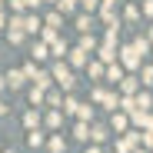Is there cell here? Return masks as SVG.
I'll list each match as a JSON object with an SVG mask.
<instances>
[{
    "mask_svg": "<svg viewBox=\"0 0 153 153\" xmlns=\"http://www.w3.org/2000/svg\"><path fill=\"white\" fill-rule=\"evenodd\" d=\"M60 123H63V117H60V110H53V113L47 117V126H60Z\"/></svg>",
    "mask_w": 153,
    "mask_h": 153,
    "instance_id": "cb8c5ba5",
    "label": "cell"
},
{
    "mask_svg": "<svg viewBox=\"0 0 153 153\" xmlns=\"http://www.w3.org/2000/svg\"><path fill=\"white\" fill-rule=\"evenodd\" d=\"M0 7H4V4H0Z\"/></svg>",
    "mask_w": 153,
    "mask_h": 153,
    "instance_id": "7dc6e473",
    "label": "cell"
},
{
    "mask_svg": "<svg viewBox=\"0 0 153 153\" xmlns=\"http://www.w3.org/2000/svg\"><path fill=\"white\" fill-rule=\"evenodd\" d=\"M50 150L60 153V150H63V140H60V137H53V140H50Z\"/></svg>",
    "mask_w": 153,
    "mask_h": 153,
    "instance_id": "8d00e7d4",
    "label": "cell"
},
{
    "mask_svg": "<svg viewBox=\"0 0 153 153\" xmlns=\"http://www.w3.org/2000/svg\"><path fill=\"white\" fill-rule=\"evenodd\" d=\"M67 57H70V63H73V67H87V63H90V57L83 53V50H80V47H76V50H70V53H67Z\"/></svg>",
    "mask_w": 153,
    "mask_h": 153,
    "instance_id": "ba28073f",
    "label": "cell"
},
{
    "mask_svg": "<svg viewBox=\"0 0 153 153\" xmlns=\"http://www.w3.org/2000/svg\"><path fill=\"white\" fill-rule=\"evenodd\" d=\"M7 153H13V150H7Z\"/></svg>",
    "mask_w": 153,
    "mask_h": 153,
    "instance_id": "bcb514c9",
    "label": "cell"
},
{
    "mask_svg": "<svg viewBox=\"0 0 153 153\" xmlns=\"http://www.w3.org/2000/svg\"><path fill=\"white\" fill-rule=\"evenodd\" d=\"M80 4H83V10H90V13L100 10V0H80Z\"/></svg>",
    "mask_w": 153,
    "mask_h": 153,
    "instance_id": "1f68e13d",
    "label": "cell"
},
{
    "mask_svg": "<svg viewBox=\"0 0 153 153\" xmlns=\"http://www.w3.org/2000/svg\"><path fill=\"white\" fill-rule=\"evenodd\" d=\"M73 137H76V140H90V126H87V123H76V126H73Z\"/></svg>",
    "mask_w": 153,
    "mask_h": 153,
    "instance_id": "2e32d148",
    "label": "cell"
},
{
    "mask_svg": "<svg viewBox=\"0 0 153 153\" xmlns=\"http://www.w3.org/2000/svg\"><path fill=\"white\" fill-rule=\"evenodd\" d=\"M76 30H80V33L90 30V17H87V13H83V17H76Z\"/></svg>",
    "mask_w": 153,
    "mask_h": 153,
    "instance_id": "603a6c76",
    "label": "cell"
},
{
    "mask_svg": "<svg viewBox=\"0 0 153 153\" xmlns=\"http://www.w3.org/2000/svg\"><path fill=\"white\" fill-rule=\"evenodd\" d=\"M130 120H133L137 126H143V130H153V113H150V110H137Z\"/></svg>",
    "mask_w": 153,
    "mask_h": 153,
    "instance_id": "277c9868",
    "label": "cell"
},
{
    "mask_svg": "<svg viewBox=\"0 0 153 153\" xmlns=\"http://www.w3.org/2000/svg\"><path fill=\"white\" fill-rule=\"evenodd\" d=\"M103 80L120 83V80H123V67H120V63H110V67H107V73H103Z\"/></svg>",
    "mask_w": 153,
    "mask_h": 153,
    "instance_id": "8992f818",
    "label": "cell"
},
{
    "mask_svg": "<svg viewBox=\"0 0 153 153\" xmlns=\"http://www.w3.org/2000/svg\"><path fill=\"white\" fill-rule=\"evenodd\" d=\"M123 17L130 20V23H133V20H140V7H137V4H130V7L123 10Z\"/></svg>",
    "mask_w": 153,
    "mask_h": 153,
    "instance_id": "ffe728a7",
    "label": "cell"
},
{
    "mask_svg": "<svg viewBox=\"0 0 153 153\" xmlns=\"http://www.w3.org/2000/svg\"><path fill=\"white\" fill-rule=\"evenodd\" d=\"M30 103H43V90H37V87L30 90Z\"/></svg>",
    "mask_w": 153,
    "mask_h": 153,
    "instance_id": "e575fe53",
    "label": "cell"
},
{
    "mask_svg": "<svg viewBox=\"0 0 153 153\" xmlns=\"http://www.w3.org/2000/svg\"><path fill=\"white\" fill-rule=\"evenodd\" d=\"M107 137H110V130H107V126H90V140H93V146H100Z\"/></svg>",
    "mask_w": 153,
    "mask_h": 153,
    "instance_id": "9c48e42d",
    "label": "cell"
},
{
    "mask_svg": "<svg viewBox=\"0 0 153 153\" xmlns=\"http://www.w3.org/2000/svg\"><path fill=\"white\" fill-rule=\"evenodd\" d=\"M23 80H27V76H23V70H10V73H7V80H4V83H10V87L17 90V87H20Z\"/></svg>",
    "mask_w": 153,
    "mask_h": 153,
    "instance_id": "7c38bea8",
    "label": "cell"
},
{
    "mask_svg": "<svg viewBox=\"0 0 153 153\" xmlns=\"http://www.w3.org/2000/svg\"><path fill=\"white\" fill-rule=\"evenodd\" d=\"M23 7H40V0H23Z\"/></svg>",
    "mask_w": 153,
    "mask_h": 153,
    "instance_id": "ab89813d",
    "label": "cell"
},
{
    "mask_svg": "<svg viewBox=\"0 0 153 153\" xmlns=\"http://www.w3.org/2000/svg\"><path fill=\"white\" fill-rule=\"evenodd\" d=\"M23 123H27V126H30V130H33V126H37V123H40V117H37V113H33V110H30V113H27V117H23Z\"/></svg>",
    "mask_w": 153,
    "mask_h": 153,
    "instance_id": "83f0119b",
    "label": "cell"
},
{
    "mask_svg": "<svg viewBox=\"0 0 153 153\" xmlns=\"http://www.w3.org/2000/svg\"><path fill=\"white\" fill-rule=\"evenodd\" d=\"M93 100H97V103H103V107H110V110H117V103H120V97L110 93V90H103V87L93 90Z\"/></svg>",
    "mask_w": 153,
    "mask_h": 153,
    "instance_id": "3957f363",
    "label": "cell"
},
{
    "mask_svg": "<svg viewBox=\"0 0 153 153\" xmlns=\"http://www.w3.org/2000/svg\"><path fill=\"white\" fill-rule=\"evenodd\" d=\"M40 30V20L37 17H27V20H23V33H37Z\"/></svg>",
    "mask_w": 153,
    "mask_h": 153,
    "instance_id": "e0dca14e",
    "label": "cell"
},
{
    "mask_svg": "<svg viewBox=\"0 0 153 153\" xmlns=\"http://www.w3.org/2000/svg\"><path fill=\"white\" fill-rule=\"evenodd\" d=\"M76 0H57V13H73Z\"/></svg>",
    "mask_w": 153,
    "mask_h": 153,
    "instance_id": "d6986e66",
    "label": "cell"
},
{
    "mask_svg": "<svg viewBox=\"0 0 153 153\" xmlns=\"http://www.w3.org/2000/svg\"><path fill=\"white\" fill-rule=\"evenodd\" d=\"M57 40V30H50V27H43V43H53Z\"/></svg>",
    "mask_w": 153,
    "mask_h": 153,
    "instance_id": "d6a6232c",
    "label": "cell"
},
{
    "mask_svg": "<svg viewBox=\"0 0 153 153\" xmlns=\"http://www.w3.org/2000/svg\"><path fill=\"white\" fill-rule=\"evenodd\" d=\"M120 60H123V67H126V70H137L143 57L137 53V50H133V43H130V47H123V50H120Z\"/></svg>",
    "mask_w": 153,
    "mask_h": 153,
    "instance_id": "7a4b0ae2",
    "label": "cell"
},
{
    "mask_svg": "<svg viewBox=\"0 0 153 153\" xmlns=\"http://www.w3.org/2000/svg\"><path fill=\"white\" fill-rule=\"evenodd\" d=\"M53 53H57V57H63V53H70V50H67V43H63V40H53Z\"/></svg>",
    "mask_w": 153,
    "mask_h": 153,
    "instance_id": "4316f807",
    "label": "cell"
},
{
    "mask_svg": "<svg viewBox=\"0 0 153 153\" xmlns=\"http://www.w3.org/2000/svg\"><path fill=\"white\" fill-rule=\"evenodd\" d=\"M87 70H90V76H97V80H103V73H107L103 63H87Z\"/></svg>",
    "mask_w": 153,
    "mask_h": 153,
    "instance_id": "ac0fdd59",
    "label": "cell"
},
{
    "mask_svg": "<svg viewBox=\"0 0 153 153\" xmlns=\"http://www.w3.org/2000/svg\"><path fill=\"white\" fill-rule=\"evenodd\" d=\"M33 57H37V60L47 57V43H37V47H33Z\"/></svg>",
    "mask_w": 153,
    "mask_h": 153,
    "instance_id": "836d02e7",
    "label": "cell"
},
{
    "mask_svg": "<svg viewBox=\"0 0 153 153\" xmlns=\"http://www.w3.org/2000/svg\"><path fill=\"white\" fill-rule=\"evenodd\" d=\"M133 153H146V150H143V146H137V150H133Z\"/></svg>",
    "mask_w": 153,
    "mask_h": 153,
    "instance_id": "ee69618b",
    "label": "cell"
},
{
    "mask_svg": "<svg viewBox=\"0 0 153 153\" xmlns=\"http://www.w3.org/2000/svg\"><path fill=\"white\" fill-rule=\"evenodd\" d=\"M76 117H80V123H87V120L93 117V107H83V103H80V107H76Z\"/></svg>",
    "mask_w": 153,
    "mask_h": 153,
    "instance_id": "44dd1931",
    "label": "cell"
},
{
    "mask_svg": "<svg viewBox=\"0 0 153 153\" xmlns=\"http://www.w3.org/2000/svg\"><path fill=\"white\" fill-rule=\"evenodd\" d=\"M120 90H123L126 97H137V93H140V83H137V76H123V80H120Z\"/></svg>",
    "mask_w": 153,
    "mask_h": 153,
    "instance_id": "5b68a950",
    "label": "cell"
},
{
    "mask_svg": "<svg viewBox=\"0 0 153 153\" xmlns=\"http://www.w3.org/2000/svg\"><path fill=\"white\" fill-rule=\"evenodd\" d=\"M140 143H143V150H150V146H153V130H146V133H140Z\"/></svg>",
    "mask_w": 153,
    "mask_h": 153,
    "instance_id": "d4e9b609",
    "label": "cell"
},
{
    "mask_svg": "<svg viewBox=\"0 0 153 153\" xmlns=\"http://www.w3.org/2000/svg\"><path fill=\"white\" fill-rule=\"evenodd\" d=\"M0 113H7V103H4V100H0Z\"/></svg>",
    "mask_w": 153,
    "mask_h": 153,
    "instance_id": "7bdbcfd3",
    "label": "cell"
},
{
    "mask_svg": "<svg viewBox=\"0 0 153 153\" xmlns=\"http://www.w3.org/2000/svg\"><path fill=\"white\" fill-rule=\"evenodd\" d=\"M27 143H30V146H40V143H43V133H37V130H33V133L27 137Z\"/></svg>",
    "mask_w": 153,
    "mask_h": 153,
    "instance_id": "f546056e",
    "label": "cell"
},
{
    "mask_svg": "<svg viewBox=\"0 0 153 153\" xmlns=\"http://www.w3.org/2000/svg\"><path fill=\"white\" fill-rule=\"evenodd\" d=\"M126 123H130V120H126V113H113V120H110V126H113L117 133H120V130H126Z\"/></svg>",
    "mask_w": 153,
    "mask_h": 153,
    "instance_id": "5bb4252c",
    "label": "cell"
},
{
    "mask_svg": "<svg viewBox=\"0 0 153 153\" xmlns=\"http://www.w3.org/2000/svg\"><path fill=\"white\" fill-rule=\"evenodd\" d=\"M50 76H53V80H57V83H60L63 90H73V83H76V80H73V70H70V67H67L63 60H60V63L53 67V73H50Z\"/></svg>",
    "mask_w": 153,
    "mask_h": 153,
    "instance_id": "6da1fadb",
    "label": "cell"
},
{
    "mask_svg": "<svg viewBox=\"0 0 153 153\" xmlns=\"http://www.w3.org/2000/svg\"><path fill=\"white\" fill-rule=\"evenodd\" d=\"M76 107H80V103H76L73 97H67V103H63V110H67V113H76Z\"/></svg>",
    "mask_w": 153,
    "mask_h": 153,
    "instance_id": "d590c367",
    "label": "cell"
},
{
    "mask_svg": "<svg viewBox=\"0 0 153 153\" xmlns=\"http://www.w3.org/2000/svg\"><path fill=\"white\" fill-rule=\"evenodd\" d=\"M117 4V0H100V7H113Z\"/></svg>",
    "mask_w": 153,
    "mask_h": 153,
    "instance_id": "60d3db41",
    "label": "cell"
},
{
    "mask_svg": "<svg viewBox=\"0 0 153 153\" xmlns=\"http://www.w3.org/2000/svg\"><path fill=\"white\" fill-rule=\"evenodd\" d=\"M150 83H153V67L143 70V87H150Z\"/></svg>",
    "mask_w": 153,
    "mask_h": 153,
    "instance_id": "74e56055",
    "label": "cell"
},
{
    "mask_svg": "<svg viewBox=\"0 0 153 153\" xmlns=\"http://www.w3.org/2000/svg\"><path fill=\"white\" fill-rule=\"evenodd\" d=\"M43 100H47L50 107H57V103H60V93H53V90H50V93H43Z\"/></svg>",
    "mask_w": 153,
    "mask_h": 153,
    "instance_id": "4dcf8cb0",
    "label": "cell"
},
{
    "mask_svg": "<svg viewBox=\"0 0 153 153\" xmlns=\"http://www.w3.org/2000/svg\"><path fill=\"white\" fill-rule=\"evenodd\" d=\"M60 20H63L60 13H50V17H47V27H50V30H57V27H60Z\"/></svg>",
    "mask_w": 153,
    "mask_h": 153,
    "instance_id": "484cf974",
    "label": "cell"
},
{
    "mask_svg": "<svg viewBox=\"0 0 153 153\" xmlns=\"http://www.w3.org/2000/svg\"><path fill=\"white\" fill-rule=\"evenodd\" d=\"M87 153H100V146H87Z\"/></svg>",
    "mask_w": 153,
    "mask_h": 153,
    "instance_id": "b9f144b4",
    "label": "cell"
},
{
    "mask_svg": "<svg viewBox=\"0 0 153 153\" xmlns=\"http://www.w3.org/2000/svg\"><path fill=\"white\" fill-rule=\"evenodd\" d=\"M133 50H137L140 57H146V53H150V40H146V37H137V40H133Z\"/></svg>",
    "mask_w": 153,
    "mask_h": 153,
    "instance_id": "9a60e30c",
    "label": "cell"
},
{
    "mask_svg": "<svg viewBox=\"0 0 153 153\" xmlns=\"http://www.w3.org/2000/svg\"><path fill=\"white\" fill-rule=\"evenodd\" d=\"M23 40V30L20 27H10V43H20Z\"/></svg>",
    "mask_w": 153,
    "mask_h": 153,
    "instance_id": "f1b7e54d",
    "label": "cell"
},
{
    "mask_svg": "<svg viewBox=\"0 0 153 153\" xmlns=\"http://www.w3.org/2000/svg\"><path fill=\"white\" fill-rule=\"evenodd\" d=\"M93 47H97V40L83 33V40H80V50H83V53H90V50H93Z\"/></svg>",
    "mask_w": 153,
    "mask_h": 153,
    "instance_id": "7402d4cb",
    "label": "cell"
},
{
    "mask_svg": "<svg viewBox=\"0 0 153 153\" xmlns=\"http://www.w3.org/2000/svg\"><path fill=\"white\" fill-rule=\"evenodd\" d=\"M133 100H137V110H150V107H153V97H150L146 90H140Z\"/></svg>",
    "mask_w": 153,
    "mask_h": 153,
    "instance_id": "8fae6325",
    "label": "cell"
},
{
    "mask_svg": "<svg viewBox=\"0 0 153 153\" xmlns=\"http://www.w3.org/2000/svg\"><path fill=\"white\" fill-rule=\"evenodd\" d=\"M143 13H146V17H153V0H143Z\"/></svg>",
    "mask_w": 153,
    "mask_h": 153,
    "instance_id": "f35d334b",
    "label": "cell"
},
{
    "mask_svg": "<svg viewBox=\"0 0 153 153\" xmlns=\"http://www.w3.org/2000/svg\"><path fill=\"white\" fill-rule=\"evenodd\" d=\"M150 47H153V27H150Z\"/></svg>",
    "mask_w": 153,
    "mask_h": 153,
    "instance_id": "f6af8a7d",
    "label": "cell"
},
{
    "mask_svg": "<svg viewBox=\"0 0 153 153\" xmlns=\"http://www.w3.org/2000/svg\"><path fill=\"white\" fill-rule=\"evenodd\" d=\"M50 80H53V76H50V73H43V70H37V76H33L37 90H47V87H50Z\"/></svg>",
    "mask_w": 153,
    "mask_h": 153,
    "instance_id": "4fadbf2b",
    "label": "cell"
},
{
    "mask_svg": "<svg viewBox=\"0 0 153 153\" xmlns=\"http://www.w3.org/2000/svg\"><path fill=\"white\" fill-rule=\"evenodd\" d=\"M113 60H117V47H110V43H103V47H100V63H107V67H110Z\"/></svg>",
    "mask_w": 153,
    "mask_h": 153,
    "instance_id": "52a82bcc",
    "label": "cell"
},
{
    "mask_svg": "<svg viewBox=\"0 0 153 153\" xmlns=\"http://www.w3.org/2000/svg\"><path fill=\"white\" fill-rule=\"evenodd\" d=\"M117 107H120L126 117H133V113H137V100H133V97H120V103H117Z\"/></svg>",
    "mask_w": 153,
    "mask_h": 153,
    "instance_id": "30bf717a",
    "label": "cell"
}]
</instances>
